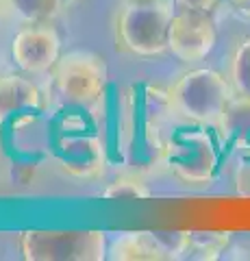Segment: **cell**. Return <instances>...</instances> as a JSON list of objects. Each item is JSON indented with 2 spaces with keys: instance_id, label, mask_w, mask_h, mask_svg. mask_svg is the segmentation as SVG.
Returning <instances> with one entry per match:
<instances>
[{
  "instance_id": "6da1fadb",
  "label": "cell",
  "mask_w": 250,
  "mask_h": 261,
  "mask_svg": "<svg viewBox=\"0 0 250 261\" xmlns=\"http://www.w3.org/2000/svg\"><path fill=\"white\" fill-rule=\"evenodd\" d=\"M109 70L100 55L90 50H72L61 55L50 70L48 100L52 107L92 111L100 105L107 87Z\"/></svg>"
},
{
  "instance_id": "7a4b0ae2",
  "label": "cell",
  "mask_w": 250,
  "mask_h": 261,
  "mask_svg": "<svg viewBox=\"0 0 250 261\" xmlns=\"http://www.w3.org/2000/svg\"><path fill=\"white\" fill-rule=\"evenodd\" d=\"M172 7L165 0H131L122 5L114 24L116 48L133 57H161L168 53Z\"/></svg>"
},
{
  "instance_id": "3957f363",
  "label": "cell",
  "mask_w": 250,
  "mask_h": 261,
  "mask_svg": "<svg viewBox=\"0 0 250 261\" xmlns=\"http://www.w3.org/2000/svg\"><path fill=\"white\" fill-rule=\"evenodd\" d=\"M233 96H235V89H233L231 81L211 68L185 72L168 89L170 111L179 113L185 120L215 126Z\"/></svg>"
},
{
  "instance_id": "277c9868",
  "label": "cell",
  "mask_w": 250,
  "mask_h": 261,
  "mask_svg": "<svg viewBox=\"0 0 250 261\" xmlns=\"http://www.w3.org/2000/svg\"><path fill=\"white\" fill-rule=\"evenodd\" d=\"M20 252L26 261H102L107 259V233L87 231H24Z\"/></svg>"
},
{
  "instance_id": "5b68a950",
  "label": "cell",
  "mask_w": 250,
  "mask_h": 261,
  "mask_svg": "<svg viewBox=\"0 0 250 261\" xmlns=\"http://www.w3.org/2000/svg\"><path fill=\"white\" fill-rule=\"evenodd\" d=\"M170 172L187 185H211L217 154L203 130H181L163 150Z\"/></svg>"
},
{
  "instance_id": "8992f818",
  "label": "cell",
  "mask_w": 250,
  "mask_h": 261,
  "mask_svg": "<svg viewBox=\"0 0 250 261\" xmlns=\"http://www.w3.org/2000/svg\"><path fill=\"white\" fill-rule=\"evenodd\" d=\"M52 157L63 174L80 181L102 176L107 166V148L96 135H61L52 146Z\"/></svg>"
},
{
  "instance_id": "52a82bcc",
  "label": "cell",
  "mask_w": 250,
  "mask_h": 261,
  "mask_svg": "<svg viewBox=\"0 0 250 261\" xmlns=\"http://www.w3.org/2000/svg\"><path fill=\"white\" fill-rule=\"evenodd\" d=\"M11 57L15 65L26 74L50 72L61 57V37L54 27H50V22L26 24L20 33H15Z\"/></svg>"
},
{
  "instance_id": "ba28073f",
  "label": "cell",
  "mask_w": 250,
  "mask_h": 261,
  "mask_svg": "<svg viewBox=\"0 0 250 261\" xmlns=\"http://www.w3.org/2000/svg\"><path fill=\"white\" fill-rule=\"evenodd\" d=\"M215 42H217V33L211 20V13H198V11L174 13L168 53H172L179 61L185 63L203 61L207 55H211Z\"/></svg>"
},
{
  "instance_id": "9c48e42d",
  "label": "cell",
  "mask_w": 250,
  "mask_h": 261,
  "mask_svg": "<svg viewBox=\"0 0 250 261\" xmlns=\"http://www.w3.org/2000/svg\"><path fill=\"white\" fill-rule=\"evenodd\" d=\"M44 107V94L33 81L24 79L22 74L0 76V124L24 113L42 111Z\"/></svg>"
},
{
  "instance_id": "30bf717a",
  "label": "cell",
  "mask_w": 250,
  "mask_h": 261,
  "mask_svg": "<svg viewBox=\"0 0 250 261\" xmlns=\"http://www.w3.org/2000/svg\"><path fill=\"white\" fill-rule=\"evenodd\" d=\"M107 259L111 261H168L155 238V231H124L111 242Z\"/></svg>"
},
{
  "instance_id": "8fae6325",
  "label": "cell",
  "mask_w": 250,
  "mask_h": 261,
  "mask_svg": "<svg viewBox=\"0 0 250 261\" xmlns=\"http://www.w3.org/2000/svg\"><path fill=\"white\" fill-rule=\"evenodd\" d=\"M217 128L224 137H244L250 133V98L235 94L224 109Z\"/></svg>"
},
{
  "instance_id": "7c38bea8",
  "label": "cell",
  "mask_w": 250,
  "mask_h": 261,
  "mask_svg": "<svg viewBox=\"0 0 250 261\" xmlns=\"http://www.w3.org/2000/svg\"><path fill=\"white\" fill-rule=\"evenodd\" d=\"M9 11L24 24L52 22L61 11V0H7Z\"/></svg>"
},
{
  "instance_id": "4fadbf2b",
  "label": "cell",
  "mask_w": 250,
  "mask_h": 261,
  "mask_svg": "<svg viewBox=\"0 0 250 261\" xmlns=\"http://www.w3.org/2000/svg\"><path fill=\"white\" fill-rule=\"evenodd\" d=\"M231 242V233L222 231H189V248L187 257L189 259H203V261H213L227 250Z\"/></svg>"
},
{
  "instance_id": "5bb4252c",
  "label": "cell",
  "mask_w": 250,
  "mask_h": 261,
  "mask_svg": "<svg viewBox=\"0 0 250 261\" xmlns=\"http://www.w3.org/2000/svg\"><path fill=\"white\" fill-rule=\"evenodd\" d=\"M231 85L235 94L250 98V37L241 39L231 59Z\"/></svg>"
},
{
  "instance_id": "9a60e30c",
  "label": "cell",
  "mask_w": 250,
  "mask_h": 261,
  "mask_svg": "<svg viewBox=\"0 0 250 261\" xmlns=\"http://www.w3.org/2000/svg\"><path fill=\"white\" fill-rule=\"evenodd\" d=\"M102 198H107V200H146V198H150V190L140 176L124 174V176H118L114 183H109L104 187Z\"/></svg>"
},
{
  "instance_id": "2e32d148",
  "label": "cell",
  "mask_w": 250,
  "mask_h": 261,
  "mask_svg": "<svg viewBox=\"0 0 250 261\" xmlns=\"http://www.w3.org/2000/svg\"><path fill=\"white\" fill-rule=\"evenodd\" d=\"M179 11H198V13H213L220 0H172Z\"/></svg>"
},
{
  "instance_id": "e0dca14e",
  "label": "cell",
  "mask_w": 250,
  "mask_h": 261,
  "mask_svg": "<svg viewBox=\"0 0 250 261\" xmlns=\"http://www.w3.org/2000/svg\"><path fill=\"white\" fill-rule=\"evenodd\" d=\"M235 190L239 196L250 198V163H241L235 172Z\"/></svg>"
},
{
  "instance_id": "ac0fdd59",
  "label": "cell",
  "mask_w": 250,
  "mask_h": 261,
  "mask_svg": "<svg viewBox=\"0 0 250 261\" xmlns=\"http://www.w3.org/2000/svg\"><path fill=\"white\" fill-rule=\"evenodd\" d=\"M227 3L244 18H250V0H227Z\"/></svg>"
},
{
  "instance_id": "d6986e66",
  "label": "cell",
  "mask_w": 250,
  "mask_h": 261,
  "mask_svg": "<svg viewBox=\"0 0 250 261\" xmlns=\"http://www.w3.org/2000/svg\"><path fill=\"white\" fill-rule=\"evenodd\" d=\"M7 11H9V5H7V0H0V24H3Z\"/></svg>"
}]
</instances>
